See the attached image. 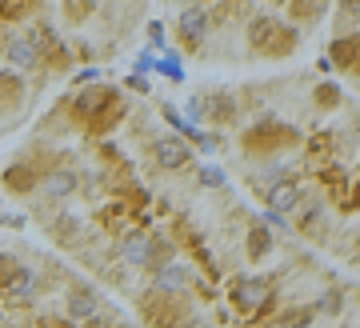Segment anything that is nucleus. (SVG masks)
Masks as SVG:
<instances>
[{
  "label": "nucleus",
  "instance_id": "obj_1",
  "mask_svg": "<svg viewBox=\"0 0 360 328\" xmlns=\"http://www.w3.org/2000/svg\"><path fill=\"white\" fill-rule=\"evenodd\" d=\"M296 144H304L300 128L284 125V120H264V116H260L257 125H248L245 137H240V149H245V156H252V160L288 152V149H296Z\"/></svg>",
  "mask_w": 360,
  "mask_h": 328
},
{
  "label": "nucleus",
  "instance_id": "obj_2",
  "mask_svg": "<svg viewBox=\"0 0 360 328\" xmlns=\"http://www.w3.org/2000/svg\"><path fill=\"white\" fill-rule=\"evenodd\" d=\"M296 44H300L296 25H284V20H276V16H269V13H260V16L248 20V49L260 52V56L284 61L288 52H296Z\"/></svg>",
  "mask_w": 360,
  "mask_h": 328
},
{
  "label": "nucleus",
  "instance_id": "obj_3",
  "mask_svg": "<svg viewBox=\"0 0 360 328\" xmlns=\"http://www.w3.org/2000/svg\"><path fill=\"white\" fill-rule=\"evenodd\" d=\"M276 280L272 277H236L229 284V304L252 324H264V316L276 308Z\"/></svg>",
  "mask_w": 360,
  "mask_h": 328
},
{
  "label": "nucleus",
  "instance_id": "obj_4",
  "mask_svg": "<svg viewBox=\"0 0 360 328\" xmlns=\"http://www.w3.org/2000/svg\"><path fill=\"white\" fill-rule=\"evenodd\" d=\"M141 313H144L148 324H184L193 308H188V301H184V292H180V289H165V284H156V289L144 292Z\"/></svg>",
  "mask_w": 360,
  "mask_h": 328
},
{
  "label": "nucleus",
  "instance_id": "obj_5",
  "mask_svg": "<svg viewBox=\"0 0 360 328\" xmlns=\"http://www.w3.org/2000/svg\"><path fill=\"white\" fill-rule=\"evenodd\" d=\"M148 156L156 160V168H165V172H180V168H188L193 164V144L172 132V137H160L148 144Z\"/></svg>",
  "mask_w": 360,
  "mask_h": 328
},
{
  "label": "nucleus",
  "instance_id": "obj_6",
  "mask_svg": "<svg viewBox=\"0 0 360 328\" xmlns=\"http://www.w3.org/2000/svg\"><path fill=\"white\" fill-rule=\"evenodd\" d=\"M260 196H264V204H269L272 213H292L296 204L304 201V184H300V177H292V172H284V177H276L269 184V189L260 192Z\"/></svg>",
  "mask_w": 360,
  "mask_h": 328
},
{
  "label": "nucleus",
  "instance_id": "obj_7",
  "mask_svg": "<svg viewBox=\"0 0 360 328\" xmlns=\"http://www.w3.org/2000/svg\"><path fill=\"white\" fill-rule=\"evenodd\" d=\"M37 292H40V277L32 272V268H25L20 260H16L13 277H8V284H4V292H0V301L8 304V308H20V304H32Z\"/></svg>",
  "mask_w": 360,
  "mask_h": 328
},
{
  "label": "nucleus",
  "instance_id": "obj_8",
  "mask_svg": "<svg viewBox=\"0 0 360 328\" xmlns=\"http://www.w3.org/2000/svg\"><path fill=\"white\" fill-rule=\"evenodd\" d=\"M236 113H240V104H236V96H232L229 89H212L205 101H200V116H205L208 125H217V128L236 125Z\"/></svg>",
  "mask_w": 360,
  "mask_h": 328
},
{
  "label": "nucleus",
  "instance_id": "obj_9",
  "mask_svg": "<svg viewBox=\"0 0 360 328\" xmlns=\"http://www.w3.org/2000/svg\"><path fill=\"white\" fill-rule=\"evenodd\" d=\"M112 101H120V92L116 89H108V84H96V80H92V84H84V89L77 92V96H72V113H77V120L80 125H84V120H89L92 113H101L104 104H112Z\"/></svg>",
  "mask_w": 360,
  "mask_h": 328
},
{
  "label": "nucleus",
  "instance_id": "obj_10",
  "mask_svg": "<svg viewBox=\"0 0 360 328\" xmlns=\"http://www.w3.org/2000/svg\"><path fill=\"white\" fill-rule=\"evenodd\" d=\"M101 308V292L84 284V280H72V289H68V320L72 324H89V316Z\"/></svg>",
  "mask_w": 360,
  "mask_h": 328
},
{
  "label": "nucleus",
  "instance_id": "obj_11",
  "mask_svg": "<svg viewBox=\"0 0 360 328\" xmlns=\"http://www.w3.org/2000/svg\"><path fill=\"white\" fill-rule=\"evenodd\" d=\"M0 184L13 192V196H32L37 184H40V172L28 160H16V164H8V168L0 172Z\"/></svg>",
  "mask_w": 360,
  "mask_h": 328
},
{
  "label": "nucleus",
  "instance_id": "obj_12",
  "mask_svg": "<svg viewBox=\"0 0 360 328\" xmlns=\"http://www.w3.org/2000/svg\"><path fill=\"white\" fill-rule=\"evenodd\" d=\"M208 13L205 8H184V13H180V44H184V49L188 52H196L200 49V44H205V37H208Z\"/></svg>",
  "mask_w": 360,
  "mask_h": 328
},
{
  "label": "nucleus",
  "instance_id": "obj_13",
  "mask_svg": "<svg viewBox=\"0 0 360 328\" xmlns=\"http://www.w3.org/2000/svg\"><path fill=\"white\" fill-rule=\"evenodd\" d=\"M356 52H360V37L356 32H340L328 44V64L336 72H356Z\"/></svg>",
  "mask_w": 360,
  "mask_h": 328
},
{
  "label": "nucleus",
  "instance_id": "obj_14",
  "mask_svg": "<svg viewBox=\"0 0 360 328\" xmlns=\"http://www.w3.org/2000/svg\"><path fill=\"white\" fill-rule=\"evenodd\" d=\"M0 52L8 56V64H13V68H25V72L40 64V49L32 44V37H4Z\"/></svg>",
  "mask_w": 360,
  "mask_h": 328
},
{
  "label": "nucleus",
  "instance_id": "obj_15",
  "mask_svg": "<svg viewBox=\"0 0 360 328\" xmlns=\"http://www.w3.org/2000/svg\"><path fill=\"white\" fill-rule=\"evenodd\" d=\"M168 260H176V240H172V236H160V232L144 240V260H141V268L156 272V268H165Z\"/></svg>",
  "mask_w": 360,
  "mask_h": 328
},
{
  "label": "nucleus",
  "instance_id": "obj_16",
  "mask_svg": "<svg viewBox=\"0 0 360 328\" xmlns=\"http://www.w3.org/2000/svg\"><path fill=\"white\" fill-rule=\"evenodd\" d=\"M124 113H129V108H124V101H112V104H104L101 113H92L89 120H84V132H89V137H108V132H112L116 125H120V120H124Z\"/></svg>",
  "mask_w": 360,
  "mask_h": 328
},
{
  "label": "nucleus",
  "instance_id": "obj_17",
  "mask_svg": "<svg viewBox=\"0 0 360 328\" xmlns=\"http://www.w3.org/2000/svg\"><path fill=\"white\" fill-rule=\"evenodd\" d=\"M40 184H44V189H40L44 196H52V201H65V196H72V192H77L80 177L72 172V168H49Z\"/></svg>",
  "mask_w": 360,
  "mask_h": 328
},
{
  "label": "nucleus",
  "instance_id": "obj_18",
  "mask_svg": "<svg viewBox=\"0 0 360 328\" xmlns=\"http://www.w3.org/2000/svg\"><path fill=\"white\" fill-rule=\"evenodd\" d=\"M25 104V80L20 72H0V116L16 113Z\"/></svg>",
  "mask_w": 360,
  "mask_h": 328
},
{
  "label": "nucleus",
  "instance_id": "obj_19",
  "mask_svg": "<svg viewBox=\"0 0 360 328\" xmlns=\"http://www.w3.org/2000/svg\"><path fill=\"white\" fill-rule=\"evenodd\" d=\"M269 253H272V228L264 225V220H257L245 236V256L248 260H264Z\"/></svg>",
  "mask_w": 360,
  "mask_h": 328
},
{
  "label": "nucleus",
  "instance_id": "obj_20",
  "mask_svg": "<svg viewBox=\"0 0 360 328\" xmlns=\"http://www.w3.org/2000/svg\"><path fill=\"white\" fill-rule=\"evenodd\" d=\"M264 320H269V324H312V320H316V308H312V304H288L281 313H269Z\"/></svg>",
  "mask_w": 360,
  "mask_h": 328
},
{
  "label": "nucleus",
  "instance_id": "obj_21",
  "mask_svg": "<svg viewBox=\"0 0 360 328\" xmlns=\"http://www.w3.org/2000/svg\"><path fill=\"white\" fill-rule=\"evenodd\" d=\"M49 236L56 240V244L72 248V244L80 240V220L77 216H56V220H49Z\"/></svg>",
  "mask_w": 360,
  "mask_h": 328
},
{
  "label": "nucleus",
  "instance_id": "obj_22",
  "mask_svg": "<svg viewBox=\"0 0 360 328\" xmlns=\"http://www.w3.org/2000/svg\"><path fill=\"white\" fill-rule=\"evenodd\" d=\"M312 104H316L321 113H336V108L345 104V89H340V84H333V80H324V84H316V89H312Z\"/></svg>",
  "mask_w": 360,
  "mask_h": 328
},
{
  "label": "nucleus",
  "instance_id": "obj_23",
  "mask_svg": "<svg viewBox=\"0 0 360 328\" xmlns=\"http://www.w3.org/2000/svg\"><path fill=\"white\" fill-rule=\"evenodd\" d=\"M304 156H309L312 164H324L336 156V137L333 132H312L309 137V149H304Z\"/></svg>",
  "mask_w": 360,
  "mask_h": 328
},
{
  "label": "nucleus",
  "instance_id": "obj_24",
  "mask_svg": "<svg viewBox=\"0 0 360 328\" xmlns=\"http://www.w3.org/2000/svg\"><path fill=\"white\" fill-rule=\"evenodd\" d=\"M37 8H40V0H0V20L16 25V20H28Z\"/></svg>",
  "mask_w": 360,
  "mask_h": 328
},
{
  "label": "nucleus",
  "instance_id": "obj_25",
  "mask_svg": "<svg viewBox=\"0 0 360 328\" xmlns=\"http://www.w3.org/2000/svg\"><path fill=\"white\" fill-rule=\"evenodd\" d=\"M245 8H248V0H220L217 8L208 13V25L224 28L229 20H236V16H245Z\"/></svg>",
  "mask_w": 360,
  "mask_h": 328
},
{
  "label": "nucleus",
  "instance_id": "obj_26",
  "mask_svg": "<svg viewBox=\"0 0 360 328\" xmlns=\"http://www.w3.org/2000/svg\"><path fill=\"white\" fill-rule=\"evenodd\" d=\"M324 8H328V0H288V13H292V20H321Z\"/></svg>",
  "mask_w": 360,
  "mask_h": 328
},
{
  "label": "nucleus",
  "instance_id": "obj_27",
  "mask_svg": "<svg viewBox=\"0 0 360 328\" xmlns=\"http://www.w3.org/2000/svg\"><path fill=\"white\" fill-rule=\"evenodd\" d=\"M144 240H148L144 232H132V228L124 232V240H120V256H124V265H141L144 260Z\"/></svg>",
  "mask_w": 360,
  "mask_h": 328
},
{
  "label": "nucleus",
  "instance_id": "obj_28",
  "mask_svg": "<svg viewBox=\"0 0 360 328\" xmlns=\"http://www.w3.org/2000/svg\"><path fill=\"white\" fill-rule=\"evenodd\" d=\"M156 72L168 76L172 84H184V64H180L176 52H165V61H156Z\"/></svg>",
  "mask_w": 360,
  "mask_h": 328
},
{
  "label": "nucleus",
  "instance_id": "obj_29",
  "mask_svg": "<svg viewBox=\"0 0 360 328\" xmlns=\"http://www.w3.org/2000/svg\"><path fill=\"white\" fill-rule=\"evenodd\" d=\"M224 168L220 164H200V172H196V184L200 189H224Z\"/></svg>",
  "mask_w": 360,
  "mask_h": 328
},
{
  "label": "nucleus",
  "instance_id": "obj_30",
  "mask_svg": "<svg viewBox=\"0 0 360 328\" xmlns=\"http://www.w3.org/2000/svg\"><path fill=\"white\" fill-rule=\"evenodd\" d=\"M89 13H92V0H65V16L72 25H80Z\"/></svg>",
  "mask_w": 360,
  "mask_h": 328
},
{
  "label": "nucleus",
  "instance_id": "obj_31",
  "mask_svg": "<svg viewBox=\"0 0 360 328\" xmlns=\"http://www.w3.org/2000/svg\"><path fill=\"white\" fill-rule=\"evenodd\" d=\"M312 308H316V313H324L328 320H333V316H340V292H328V296H321V304H312Z\"/></svg>",
  "mask_w": 360,
  "mask_h": 328
},
{
  "label": "nucleus",
  "instance_id": "obj_32",
  "mask_svg": "<svg viewBox=\"0 0 360 328\" xmlns=\"http://www.w3.org/2000/svg\"><path fill=\"white\" fill-rule=\"evenodd\" d=\"M124 89L136 92V96H148V92H153V89H148V76H144V72H132L129 80H124Z\"/></svg>",
  "mask_w": 360,
  "mask_h": 328
},
{
  "label": "nucleus",
  "instance_id": "obj_33",
  "mask_svg": "<svg viewBox=\"0 0 360 328\" xmlns=\"http://www.w3.org/2000/svg\"><path fill=\"white\" fill-rule=\"evenodd\" d=\"M13 268H16V256L13 253H0V292H4L8 277H13Z\"/></svg>",
  "mask_w": 360,
  "mask_h": 328
},
{
  "label": "nucleus",
  "instance_id": "obj_34",
  "mask_svg": "<svg viewBox=\"0 0 360 328\" xmlns=\"http://www.w3.org/2000/svg\"><path fill=\"white\" fill-rule=\"evenodd\" d=\"M153 68H156V49H144L141 56H136V72H144V76H148Z\"/></svg>",
  "mask_w": 360,
  "mask_h": 328
},
{
  "label": "nucleus",
  "instance_id": "obj_35",
  "mask_svg": "<svg viewBox=\"0 0 360 328\" xmlns=\"http://www.w3.org/2000/svg\"><path fill=\"white\" fill-rule=\"evenodd\" d=\"M148 44H153V49H165V25H160V20L148 25Z\"/></svg>",
  "mask_w": 360,
  "mask_h": 328
},
{
  "label": "nucleus",
  "instance_id": "obj_36",
  "mask_svg": "<svg viewBox=\"0 0 360 328\" xmlns=\"http://www.w3.org/2000/svg\"><path fill=\"white\" fill-rule=\"evenodd\" d=\"M101 164H120V149H116V144H101Z\"/></svg>",
  "mask_w": 360,
  "mask_h": 328
},
{
  "label": "nucleus",
  "instance_id": "obj_37",
  "mask_svg": "<svg viewBox=\"0 0 360 328\" xmlns=\"http://www.w3.org/2000/svg\"><path fill=\"white\" fill-rule=\"evenodd\" d=\"M96 76H101L96 68H84V72H77V76H72V84H92Z\"/></svg>",
  "mask_w": 360,
  "mask_h": 328
},
{
  "label": "nucleus",
  "instance_id": "obj_38",
  "mask_svg": "<svg viewBox=\"0 0 360 328\" xmlns=\"http://www.w3.org/2000/svg\"><path fill=\"white\" fill-rule=\"evenodd\" d=\"M0 44H4V20H0Z\"/></svg>",
  "mask_w": 360,
  "mask_h": 328
}]
</instances>
